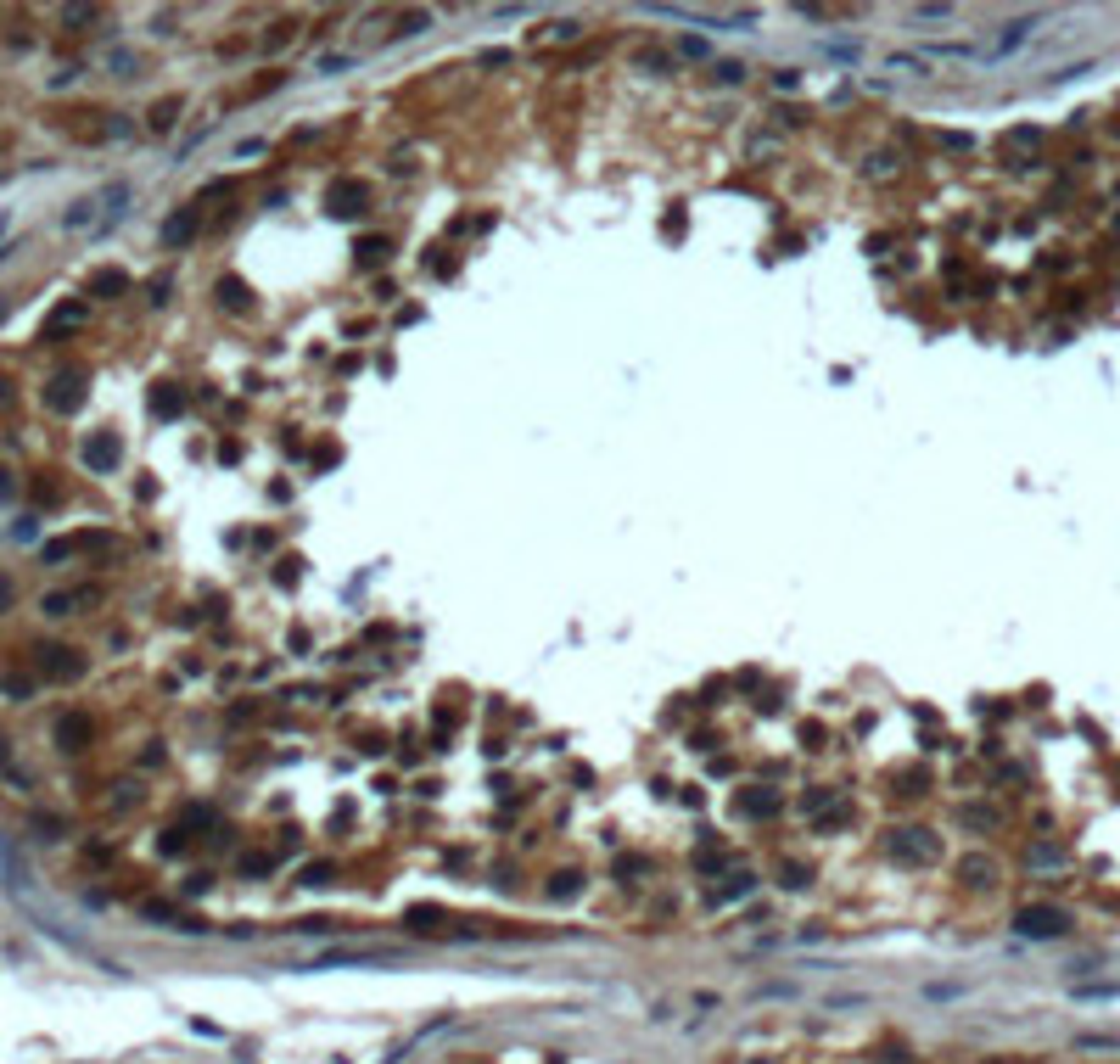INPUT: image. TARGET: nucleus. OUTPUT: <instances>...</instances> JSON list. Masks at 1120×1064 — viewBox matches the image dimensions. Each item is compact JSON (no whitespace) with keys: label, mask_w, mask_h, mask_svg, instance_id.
I'll return each mask as SVG.
<instances>
[{"label":"nucleus","mask_w":1120,"mask_h":1064,"mask_svg":"<svg viewBox=\"0 0 1120 1064\" xmlns=\"http://www.w3.org/2000/svg\"><path fill=\"white\" fill-rule=\"evenodd\" d=\"M79 600H84V594H45V617H68Z\"/></svg>","instance_id":"obj_9"},{"label":"nucleus","mask_w":1120,"mask_h":1064,"mask_svg":"<svg viewBox=\"0 0 1120 1064\" xmlns=\"http://www.w3.org/2000/svg\"><path fill=\"white\" fill-rule=\"evenodd\" d=\"M95 213H101V196H79V202L62 213V230H84V225H95Z\"/></svg>","instance_id":"obj_3"},{"label":"nucleus","mask_w":1120,"mask_h":1064,"mask_svg":"<svg viewBox=\"0 0 1120 1064\" xmlns=\"http://www.w3.org/2000/svg\"><path fill=\"white\" fill-rule=\"evenodd\" d=\"M12 487H17V482H12V471L0 465V498H12Z\"/></svg>","instance_id":"obj_16"},{"label":"nucleus","mask_w":1120,"mask_h":1064,"mask_svg":"<svg viewBox=\"0 0 1120 1064\" xmlns=\"http://www.w3.org/2000/svg\"><path fill=\"white\" fill-rule=\"evenodd\" d=\"M84 734H90V723H84L79 712L56 723V740H62V751H79V745H84Z\"/></svg>","instance_id":"obj_4"},{"label":"nucleus","mask_w":1120,"mask_h":1064,"mask_svg":"<svg viewBox=\"0 0 1120 1064\" xmlns=\"http://www.w3.org/2000/svg\"><path fill=\"white\" fill-rule=\"evenodd\" d=\"M123 202H129V185H123V179H112V185L101 191V213L118 219V213H123Z\"/></svg>","instance_id":"obj_8"},{"label":"nucleus","mask_w":1120,"mask_h":1064,"mask_svg":"<svg viewBox=\"0 0 1120 1064\" xmlns=\"http://www.w3.org/2000/svg\"><path fill=\"white\" fill-rule=\"evenodd\" d=\"M891 73H924V62L918 56H891Z\"/></svg>","instance_id":"obj_14"},{"label":"nucleus","mask_w":1120,"mask_h":1064,"mask_svg":"<svg viewBox=\"0 0 1120 1064\" xmlns=\"http://www.w3.org/2000/svg\"><path fill=\"white\" fill-rule=\"evenodd\" d=\"M174 112H179V101H162V107L151 112V123H157V129H168V123H174Z\"/></svg>","instance_id":"obj_13"},{"label":"nucleus","mask_w":1120,"mask_h":1064,"mask_svg":"<svg viewBox=\"0 0 1120 1064\" xmlns=\"http://www.w3.org/2000/svg\"><path fill=\"white\" fill-rule=\"evenodd\" d=\"M84 459H90L95 471H112V465H118V443H112V437H95V443L84 448Z\"/></svg>","instance_id":"obj_5"},{"label":"nucleus","mask_w":1120,"mask_h":1064,"mask_svg":"<svg viewBox=\"0 0 1120 1064\" xmlns=\"http://www.w3.org/2000/svg\"><path fill=\"white\" fill-rule=\"evenodd\" d=\"M51 409H79V381L73 376L51 381Z\"/></svg>","instance_id":"obj_7"},{"label":"nucleus","mask_w":1120,"mask_h":1064,"mask_svg":"<svg viewBox=\"0 0 1120 1064\" xmlns=\"http://www.w3.org/2000/svg\"><path fill=\"white\" fill-rule=\"evenodd\" d=\"M717 79H729V84H740V79H745V68H740V62H717Z\"/></svg>","instance_id":"obj_15"},{"label":"nucleus","mask_w":1120,"mask_h":1064,"mask_svg":"<svg viewBox=\"0 0 1120 1064\" xmlns=\"http://www.w3.org/2000/svg\"><path fill=\"white\" fill-rule=\"evenodd\" d=\"M1031 28H1037V17H1020V23H1009V28L998 34V45H992L986 56H1009L1014 45H1026V40H1031Z\"/></svg>","instance_id":"obj_2"},{"label":"nucleus","mask_w":1120,"mask_h":1064,"mask_svg":"<svg viewBox=\"0 0 1120 1064\" xmlns=\"http://www.w3.org/2000/svg\"><path fill=\"white\" fill-rule=\"evenodd\" d=\"M62 23H95L90 6H62Z\"/></svg>","instance_id":"obj_12"},{"label":"nucleus","mask_w":1120,"mask_h":1064,"mask_svg":"<svg viewBox=\"0 0 1120 1064\" xmlns=\"http://www.w3.org/2000/svg\"><path fill=\"white\" fill-rule=\"evenodd\" d=\"M941 17H952V6H918L913 23H941Z\"/></svg>","instance_id":"obj_10"},{"label":"nucleus","mask_w":1120,"mask_h":1064,"mask_svg":"<svg viewBox=\"0 0 1120 1064\" xmlns=\"http://www.w3.org/2000/svg\"><path fill=\"white\" fill-rule=\"evenodd\" d=\"M190 236H196V213H179V219H168V225H162V242H168V247L190 242Z\"/></svg>","instance_id":"obj_6"},{"label":"nucleus","mask_w":1120,"mask_h":1064,"mask_svg":"<svg viewBox=\"0 0 1120 1064\" xmlns=\"http://www.w3.org/2000/svg\"><path fill=\"white\" fill-rule=\"evenodd\" d=\"M95 292H107V297H112V292H123V275H118V270H107V275H95Z\"/></svg>","instance_id":"obj_11"},{"label":"nucleus","mask_w":1120,"mask_h":1064,"mask_svg":"<svg viewBox=\"0 0 1120 1064\" xmlns=\"http://www.w3.org/2000/svg\"><path fill=\"white\" fill-rule=\"evenodd\" d=\"M1014 930H1020V936H1065L1070 913L1065 908H1020V913H1014Z\"/></svg>","instance_id":"obj_1"}]
</instances>
